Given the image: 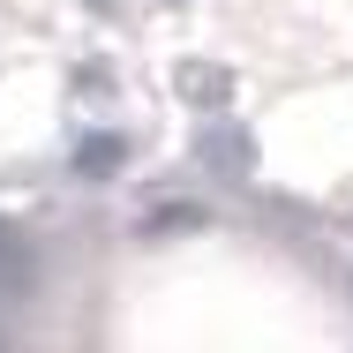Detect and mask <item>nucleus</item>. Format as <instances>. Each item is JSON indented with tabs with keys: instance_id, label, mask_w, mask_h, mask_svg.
Instances as JSON below:
<instances>
[{
	"instance_id": "obj_2",
	"label": "nucleus",
	"mask_w": 353,
	"mask_h": 353,
	"mask_svg": "<svg viewBox=\"0 0 353 353\" xmlns=\"http://www.w3.org/2000/svg\"><path fill=\"white\" fill-rule=\"evenodd\" d=\"M121 165H128V143L121 136H83L75 143V173H83V181H105V173H121Z\"/></svg>"
},
{
	"instance_id": "obj_1",
	"label": "nucleus",
	"mask_w": 353,
	"mask_h": 353,
	"mask_svg": "<svg viewBox=\"0 0 353 353\" xmlns=\"http://www.w3.org/2000/svg\"><path fill=\"white\" fill-rule=\"evenodd\" d=\"M196 158H203L211 173H225V181H248V173H256V136H248L241 121H211V128L196 136Z\"/></svg>"
},
{
	"instance_id": "obj_3",
	"label": "nucleus",
	"mask_w": 353,
	"mask_h": 353,
	"mask_svg": "<svg viewBox=\"0 0 353 353\" xmlns=\"http://www.w3.org/2000/svg\"><path fill=\"white\" fill-rule=\"evenodd\" d=\"M173 83H181L188 98H203V105H211V98H225V75H218V68H188V61H181V75H173Z\"/></svg>"
},
{
	"instance_id": "obj_4",
	"label": "nucleus",
	"mask_w": 353,
	"mask_h": 353,
	"mask_svg": "<svg viewBox=\"0 0 353 353\" xmlns=\"http://www.w3.org/2000/svg\"><path fill=\"white\" fill-rule=\"evenodd\" d=\"M98 8H105V0H98Z\"/></svg>"
}]
</instances>
